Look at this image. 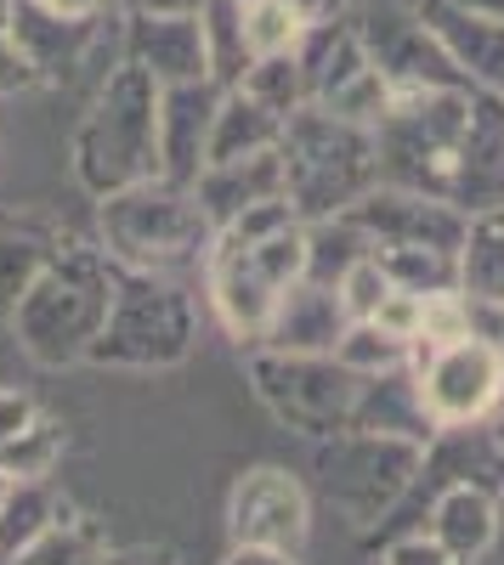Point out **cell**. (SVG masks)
I'll return each mask as SVG.
<instances>
[{"mask_svg": "<svg viewBox=\"0 0 504 565\" xmlns=\"http://www.w3.org/2000/svg\"><path fill=\"white\" fill-rule=\"evenodd\" d=\"M380 181L448 199L465 215L504 210V97L482 85L391 97L375 125Z\"/></svg>", "mask_w": 504, "mask_h": 565, "instance_id": "obj_1", "label": "cell"}, {"mask_svg": "<svg viewBox=\"0 0 504 565\" xmlns=\"http://www.w3.org/2000/svg\"><path fill=\"white\" fill-rule=\"evenodd\" d=\"M114 289H119V266L108 260V249L97 238H74L69 232L63 249L40 266V277L29 282L23 300L7 317L18 351L34 367H74V362H85L91 340L103 334Z\"/></svg>", "mask_w": 504, "mask_h": 565, "instance_id": "obj_2", "label": "cell"}, {"mask_svg": "<svg viewBox=\"0 0 504 565\" xmlns=\"http://www.w3.org/2000/svg\"><path fill=\"white\" fill-rule=\"evenodd\" d=\"M74 181L91 199L159 175V79L136 63H114L69 141Z\"/></svg>", "mask_w": 504, "mask_h": 565, "instance_id": "obj_3", "label": "cell"}, {"mask_svg": "<svg viewBox=\"0 0 504 565\" xmlns=\"http://www.w3.org/2000/svg\"><path fill=\"white\" fill-rule=\"evenodd\" d=\"M97 244L125 271L199 277L216 244V221L199 210L193 186L148 175V181L97 199Z\"/></svg>", "mask_w": 504, "mask_h": 565, "instance_id": "obj_4", "label": "cell"}, {"mask_svg": "<svg viewBox=\"0 0 504 565\" xmlns=\"http://www.w3.org/2000/svg\"><path fill=\"white\" fill-rule=\"evenodd\" d=\"M199 351V295L188 277L125 271L85 362L114 373H170Z\"/></svg>", "mask_w": 504, "mask_h": 565, "instance_id": "obj_5", "label": "cell"}, {"mask_svg": "<svg viewBox=\"0 0 504 565\" xmlns=\"http://www.w3.org/2000/svg\"><path fill=\"white\" fill-rule=\"evenodd\" d=\"M279 159H284V199L301 221L346 215L380 181L375 130L351 125V119L317 108V103H306L284 119Z\"/></svg>", "mask_w": 504, "mask_h": 565, "instance_id": "obj_6", "label": "cell"}, {"mask_svg": "<svg viewBox=\"0 0 504 565\" xmlns=\"http://www.w3.org/2000/svg\"><path fill=\"white\" fill-rule=\"evenodd\" d=\"M244 380L255 402L301 441H329L351 430L363 373H351L335 351H244Z\"/></svg>", "mask_w": 504, "mask_h": 565, "instance_id": "obj_7", "label": "cell"}, {"mask_svg": "<svg viewBox=\"0 0 504 565\" xmlns=\"http://www.w3.org/2000/svg\"><path fill=\"white\" fill-rule=\"evenodd\" d=\"M312 476L357 532H375L380 521H391V509L408 498L420 476L426 447L408 436H380V430H340L329 441H312Z\"/></svg>", "mask_w": 504, "mask_h": 565, "instance_id": "obj_8", "label": "cell"}, {"mask_svg": "<svg viewBox=\"0 0 504 565\" xmlns=\"http://www.w3.org/2000/svg\"><path fill=\"white\" fill-rule=\"evenodd\" d=\"M414 385L426 402V418L437 430H453V424H482L498 413L504 402V351L493 340H448V345H420L414 340Z\"/></svg>", "mask_w": 504, "mask_h": 565, "instance_id": "obj_9", "label": "cell"}, {"mask_svg": "<svg viewBox=\"0 0 504 565\" xmlns=\"http://www.w3.org/2000/svg\"><path fill=\"white\" fill-rule=\"evenodd\" d=\"M351 29H357V40H363V52H369V63L380 68V79L391 85V97L471 85V79L460 74V63L448 57V45L437 40V29L426 23L420 7L380 0V7L351 12Z\"/></svg>", "mask_w": 504, "mask_h": 565, "instance_id": "obj_10", "label": "cell"}, {"mask_svg": "<svg viewBox=\"0 0 504 565\" xmlns=\"http://www.w3.org/2000/svg\"><path fill=\"white\" fill-rule=\"evenodd\" d=\"M312 537V498L284 463H250L227 492V543L233 548H266L295 554Z\"/></svg>", "mask_w": 504, "mask_h": 565, "instance_id": "obj_11", "label": "cell"}, {"mask_svg": "<svg viewBox=\"0 0 504 565\" xmlns=\"http://www.w3.org/2000/svg\"><path fill=\"white\" fill-rule=\"evenodd\" d=\"M346 215L369 232L375 249H448V255H460L465 226H471V215L460 204L414 193V186H397V181H375Z\"/></svg>", "mask_w": 504, "mask_h": 565, "instance_id": "obj_12", "label": "cell"}, {"mask_svg": "<svg viewBox=\"0 0 504 565\" xmlns=\"http://www.w3.org/2000/svg\"><path fill=\"white\" fill-rule=\"evenodd\" d=\"M199 282H204V300L221 322V334L239 340L244 351H255L266 322H272V306L284 295V282H272V271L255 260V249H239V244H210Z\"/></svg>", "mask_w": 504, "mask_h": 565, "instance_id": "obj_13", "label": "cell"}, {"mask_svg": "<svg viewBox=\"0 0 504 565\" xmlns=\"http://www.w3.org/2000/svg\"><path fill=\"white\" fill-rule=\"evenodd\" d=\"M119 45H125V63L148 68L159 85L210 79V68H204L199 12H125Z\"/></svg>", "mask_w": 504, "mask_h": 565, "instance_id": "obj_14", "label": "cell"}, {"mask_svg": "<svg viewBox=\"0 0 504 565\" xmlns=\"http://www.w3.org/2000/svg\"><path fill=\"white\" fill-rule=\"evenodd\" d=\"M221 85L188 79V85H159V175L193 186L210 153V125H216Z\"/></svg>", "mask_w": 504, "mask_h": 565, "instance_id": "obj_15", "label": "cell"}, {"mask_svg": "<svg viewBox=\"0 0 504 565\" xmlns=\"http://www.w3.org/2000/svg\"><path fill=\"white\" fill-rule=\"evenodd\" d=\"M346 322L351 317H346V306H340V295L329 289V282L301 277L279 295V306H272V322H266L261 345H272V351H335Z\"/></svg>", "mask_w": 504, "mask_h": 565, "instance_id": "obj_16", "label": "cell"}, {"mask_svg": "<svg viewBox=\"0 0 504 565\" xmlns=\"http://www.w3.org/2000/svg\"><path fill=\"white\" fill-rule=\"evenodd\" d=\"M193 199L216 221V232L233 221V215L255 210V204L284 199V159H279V148L250 153V159H227V164H204L193 175Z\"/></svg>", "mask_w": 504, "mask_h": 565, "instance_id": "obj_17", "label": "cell"}, {"mask_svg": "<svg viewBox=\"0 0 504 565\" xmlns=\"http://www.w3.org/2000/svg\"><path fill=\"white\" fill-rule=\"evenodd\" d=\"M69 238V226L40 215V210H0V317H12V306L23 300V289L40 277V266L52 260Z\"/></svg>", "mask_w": 504, "mask_h": 565, "instance_id": "obj_18", "label": "cell"}, {"mask_svg": "<svg viewBox=\"0 0 504 565\" xmlns=\"http://www.w3.org/2000/svg\"><path fill=\"white\" fill-rule=\"evenodd\" d=\"M426 23L437 29V40L448 45V57L460 63V74L482 90H504V23L476 18L453 0H426Z\"/></svg>", "mask_w": 504, "mask_h": 565, "instance_id": "obj_19", "label": "cell"}, {"mask_svg": "<svg viewBox=\"0 0 504 565\" xmlns=\"http://www.w3.org/2000/svg\"><path fill=\"white\" fill-rule=\"evenodd\" d=\"M351 430H380V436H408V441H431L437 424L426 418V402H420V385H414V367H386V373H369L357 391V413H351Z\"/></svg>", "mask_w": 504, "mask_h": 565, "instance_id": "obj_20", "label": "cell"}, {"mask_svg": "<svg viewBox=\"0 0 504 565\" xmlns=\"http://www.w3.org/2000/svg\"><path fill=\"white\" fill-rule=\"evenodd\" d=\"M279 136H284V119L261 108L255 97H244V90H221V103H216V125H210V153L204 164H227V159H250V153H266V148H279Z\"/></svg>", "mask_w": 504, "mask_h": 565, "instance_id": "obj_21", "label": "cell"}, {"mask_svg": "<svg viewBox=\"0 0 504 565\" xmlns=\"http://www.w3.org/2000/svg\"><path fill=\"white\" fill-rule=\"evenodd\" d=\"M460 295L476 306H504V210H476L460 244Z\"/></svg>", "mask_w": 504, "mask_h": 565, "instance_id": "obj_22", "label": "cell"}, {"mask_svg": "<svg viewBox=\"0 0 504 565\" xmlns=\"http://www.w3.org/2000/svg\"><path fill=\"white\" fill-rule=\"evenodd\" d=\"M63 509H69V498L52 487V476L7 481V498H0V565H12Z\"/></svg>", "mask_w": 504, "mask_h": 565, "instance_id": "obj_23", "label": "cell"}, {"mask_svg": "<svg viewBox=\"0 0 504 565\" xmlns=\"http://www.w3.org/2000/svg\"><path fill=\"white\" fill-rule=\"evenodd\" d=\"M199 34H204V68L210 85H239L244 68L255 63L250 34H244V0H204L199 7Z\"/></svg>", "mask_w": 504, "mask_h": 565, "instance_id": "obj_24", "label": "cell"}, {"mask_svg": "<svg viewBox=\"0 0 504 565\" xmlns=\"http://www.w3.org/2000/svg\"><path fill=\"white\" fill-rule=\"evenodd\" d=\"M108 532L97 526V521H91V514H80L74 503L57 514V521L52 526H45L12 565H103L108 559Z\"/></svg>", "mask_w": 504, "mask_h": 565, "instance_id": "obj_25", "label": "cell"}, {"mask_svg": "<svg viewBox=\"0 0 504 565\" xmlns=\"http://www.w3.org/2000/svg\"><path fill=\"white\" fill-rule=\"evenodd\" d=\"M363 255H375L369 232H363L351 215H324V221H306V277L312 282H340V271Z\"/></svg>", "mask_w": 504, "mask_h": 565, "instance_id": "obj_26", "label": "cell"}, {"mask_svg": "<svg viewBox=\"0 0 504 565\" xmlns=\"http://www.w3.org/2000/svg\"><path fill=\"white\" fill-rule=\"evenodd\" d=\"M69 452V430H63V418L52 413H40L29 430H18L12 441H0V476L7 481H34V476H52V469L63 463Z\"/></svg>", "mask_w": 504, "mask_h": 565, "instance_id": "obj_27", "label": "cell"}, {"mask_svg": "<svg viewBox=\"0 0 504 565\" xmlns=\"http://www.w3.org/2000/svg\"><path fill=\"white\" fill-rule=\"evenodd\" d=\"M227 90H233V85H227ZM239 90H244V97H255L261 108H272L279 119H290L295 108H306V74H301V57H295V52H266V57H255V63L244 68Z\"/></svg>", "mask_w": 504, "mask_h": 565, "instance_id": "obj_28", "label": "cell"}, {"mask_svg": "<svg viewBox=\"0 0 504 565\" xmlns=\"http://www.w3.org/2000/svg\"><path fill=\"white\" fill-rule=\"evenodd\" d=\"M375 260L386 266L391 289H408V295L460 289V260H453L448 249H375Z\"/></svg>", "mask_w": 504, "mask_h": 565, "instance_id": "obj_29", "label": "cell"}, {"mask_svg": "<svg viewBox=\"0 0 504 565\" xmlns=\"http://www.w3.org/2000/svg\"><path fill=\"white\" fill-rule=\"evenodd\" d=\"M335 356L351 367V373H386V367H402L408 356H414V345L408 340H397V334H386V328L369 317V322H346V334H340V345H335Z\"/></svg>", "mask_w": 504, "mask_h": 565, "instance_id": "obj_30", "label": "cell"}, {"mask_svg": "<svg viewBox=\"0 0 504 565\" xmlns=\"http://www.w3.org/2000/svg\"><path fill=\"white\" fill-rule=\"evenodd\" d=\"M244 34H250V52L266 57V52H295L306 23L290 0H250L244 7Z\"/></svg>", "mask_w": 504, "mask_h": 565, "instance_id": "obj_31", "label": "cell"}, {"mask_svg": "<svg viewBox=\"0 0 504 565\" xmlns=\"http://www.w3.org/2000/svg\"><path fill=\"white\" fill-rule=\"evenodd\" d=\"M335 295H340V306H346L351 322H369V317L380 311V300L391 295V277H386V266H380L375 255H363V260H351V266L340 271Z\"/></svg>", "mask_w": 504, "mask_h": 565, "instance_id": "obj_32", "label": "cell"}, {"mask_svg": "<svg viewBox=\"0 0 504 565\" xmlns=\"http://www.w3.org/2000/svg\"><path fill=\"white\" fill-rule=\"evenodd\" d=\"M471 334V300L460 289L426 295V317H420V345H448Z\"/></svg>", "mask_w": 504, "mask_h": 565, "instance_id": "obj_33", "label": "cell"}, {"mask_svg": "<svg viewBox=\"0 0 504 565\" xmlns=\"http://www.w3.org/2000/svg\"><path fill=\"white\" fill-rule=\"evenodd\" d=\"M40 85V68L34 57L23 52V40L12 29H0V97H23V90Z\"/></svg>", "mask_w": 504, "mask_h": 565, "instance_id": "obj_34", "label": "cell"}, {"mask_svg": "<svg viewBox=\"0 0 504 565\" xmlns=\"http://www.w3.org/2000/svg\"><path fill=\"white\" fill-rule=\"evenodd\" d=\"M420 317H426V295H408V289H391L380 300V311H375V322L386 328V334H397L408 345L420 340Z\"/></svg>", "mask_w": 504, "mask_h": 565, "instance_id": "obj_35", "label": "cell"}, {"mask_svg": "<svg viewBox=\"0 0 504 565\" xmlns=\"http://www.w3.org/2000/svg\"><path fill=\"white\" fill-rule=\"evenodd\" d=\"M375 559L380 565H453L426 532H402V537H386L380 548H375Z\"/></svg>", "mask_w": 504, "mask_h": 565, "instance_id": "obj_36", "label": "cell"}, {"mask_svg": "<svg viewBox=\"0 0 504 565\" xmlns=\"http://www.w3.org/2000/svg\"><path fill=\"white\" fill-rule=\"evenodd\" d=\"M45 407L29 396V391H12V385H0V441H12L18 430H29V424L40 418Z\"/></svg>", "mask_w": 504, "mask_h": 565, "instance_id": "obj_37", "label": "cell"}, {"mask_svg": "<svg viewBox=\"0 0 504 565\" xmlns=\"http://www.w3.org/2000/svg\"><path fill=\"white\" fill-rule=\"evenodd\" d=\"M29 7H40V12H57V18H74V23H97L114 0H29Z\"/></svg>", "mask_w": 504, "mask_h": 565, "instance_id": "obj_38", "label": "cell"}, {"mask_svg": "<svg viewBox=\"0 0 504 565\" xmlns=\"http://www.w3.org/2000/svg\"><path fill=\"white\" fill-rule=\"evenodd\" d=\"M103 565H181L170 548H154V543H130V548H108Z\"/></svg>", "mask_w": 504, "mask_h": 565, "instance_id": "obj_39", "label": "cell"}, {"mask_svg": "<svg viewBox=\"0 0 504 565\" xmlns=\"http://www.w3.org/2000/svg\"><path fill=\"white\" fill-rule=\"evenodd\" d=\"M290 7L301 12L306 29H312V23H335V18H346V0H290Z\"/></svg>", "mask_w": 504, "mask_h": 565, "instance_id": "obj_40", "label": "cell"}, {"mask_svg": "<svg viewBox=\"0 0 504 565\" xmlns=\"http://www.w3.org/2000/svg\"><path fill=\"white\" fill-rule=\"evenodd\" d=\"M221 565H301L295 554H266V548H227Z\"/></svg>", "mask_w": 504, "mask_h": 565, "instance_id": "obj_41", "label": "cell"}, {"mask_svg": "<svg viewBox=\"0 0 504 565\" xmlns=\"http://www.w3.org/2000/svg\"><path fill=\"white\" fill-rule=\"evenodd\" d=\"M130 12H199L204 0H125Z\"/></svg>", "mask_w": 504, "mask_h": 565, "instance_id": "obj_42", "label": "cell"}, {"mask_svg": "<svg viewBox=\"0 0 504 565\" xmlns=\"http://www.w3.org/2000/svg\"><path fill=\"white\" fill-rule=\"evenodd\" d=\"M476 565H504V498H498V532H493V543L482 548Z\"/></svg>", "mask_w": 504, "mask_h": 565, "instance_id": "obj_43", "label": "cell"}, {"mask_svg": "<svg viewBox=\"0 0 504 565\" xmlns=\"http://www.w3.org/2000/svg\"><path fill=\"white\" fill-rule=\"evenodd\" d=\"M453 7H465V12H476V18H493V23H504V0H453Z\"/></svg>", "mask_w": 504, "mask_h": 565, "instance_id": "obj_44", "label": "cell"}, {"mask_svg": "<svg viewBox=\"0 0 504 565\" xmlns=\"http://www.w3.org/2000/svg\"><path fill=\"white\" fill-rule=\"evenodd\" d=\"M487 436H493V447H498V463H504V407L487 418Z\"/></svg>", "mask_w": 504, "mask_h": 565, "instance_id": "obj_45", "label": "cell"}, {"mask_svg": "<svg viewBox=\"0 0 504 565\" xmlns=\"http://www.w3.org/2000/svg\"><path fill=\"white\" fill-rule=\"evenodd\" d=\"M12 18H18V0H0V29H12Z\"/></svg>", "mask_w": 504, "mask_h": 565, "instance_id": "obj_46", "label": "cell"}, {"mask_svg": "<svg viewBox=\"0 0 504 565\" xmlns=\"http://www.w3.org/2000/svg\"><path fill=\"white\" fill-rule=\"evenodd\" d=\"M493 345H498V351H504V317H498V340H493Z\"/></svg>", "mask_w": 504, "mask_h": 565, "instance_id": "obj_47", "label": "cell"}, {"mask_svg": "<svg viewBox=\"0 0 504 565\" xmlns=\"http://www.w3.org/2000/svg\"><path fill=\"white\" fill-rule=\"evenodd\" d=\"M0 498H7V476H0Z\"/></svg>", "mask_w": 504, "mask_h": 565, "instance_id": "obj_48", "label": "cell"}, {"mask_svg": "<svg viewBox=\"0 0 504 565\" xmlns=\"http://www.w3.org/2000/svg\"><path fill=\"white\" fill-rule=\"evenodd\" d=\"M498 97H504V90H498Z\"/></svg>", "mask_w": 504, "mask_h": 565, "instance_id": "obj_49", "label": "cell"}, {"mask_svg": "<svg viewBox=\"0 0 504 565\" xmlns=\"http://www.w3.org/2000/svg\"><path fill=\"white\" fill-rule=\"evenodd\" d=\"M244 7H250V0H244Z\"/></svg>", "mask_w": 504, "mask_h": 565, "instance_id": "obj_50", "label": "cell"}]
</instances>
